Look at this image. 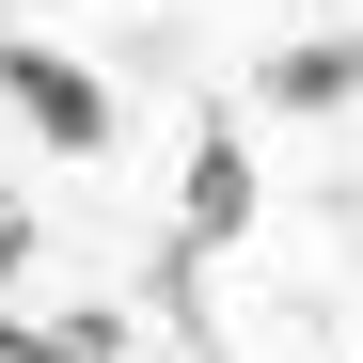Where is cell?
Listing matches in <instances>:
<instances>
[{"instance_id":"cell-3","label":"cell","mask_w":363,"mask_h":363,"mask_svg":"<svg viewBox=\"0 0 363 363\" xmlns=\"http://www.w3.org/2000/svg\"><path fill=\"white\" fill-rule=\"evenodd\" d=\"M237 221H253V143L206 127V143H190V174H174V237H190V253H221Z\"/></svg>"},{"instance_id":"cell-1","label":"cell","mask_w":363,"mask_h":363,"mask_svg":"<svg viewBox=\"0 0 363 363\" xmlns=\"http://www.w3.org/2000/svg\"><path fill=\"white\" fill-rule=\"evenodd\" d=\"M0 111H16L32 143H64V158H111V79L79 64V48H48V32L0 48Z\"/></svg>"},{"instance_id":"cell-2","label":"cell","mask_w":363,"mask_h":363,"mask_svg":"<svg viewBox=\"0 0 363 363\" xmlns=\"http://www.w3.org/2000/svg\"><path fill=\"white\" fill-rule=\"evenodd\" d=\"M253 95L300 111V127H316V111H363V32H284L269 64H253Z\"/></svg>"}]
</instances>
